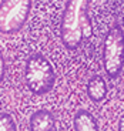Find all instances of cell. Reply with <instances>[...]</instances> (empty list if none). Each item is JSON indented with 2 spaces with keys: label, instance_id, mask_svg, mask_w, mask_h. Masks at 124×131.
<instances>
[{
  "label": "cell",
  "instance_id": "277c9868",
  "mask_svg": "<svg viewBox=\"0 0 124 131\" xmlns=\"http://www.w3.org/2000/svg\"><path fill=\"white\" fill-rule=\"evenodd\" d=\"M32 10L30 0H4L0 3V32L17 33L26 24Z\"/></svg>",
  "mask_w": 124,
  "mask_h": 131
},
{
  "label": "cell",
  "instance_id": "3957f363",
  "mask_svg": "<svg viewBox=\"0 0 124 131\" xmlns=\"http://www.w3.org/2000/svg\"><path fill=\"white\" fill-rule=\"evenodd\" d=\"M103 66L110 78H117L124 67V32L120 24H113L103 43Z\"/></svg>",
  "mask_w": 124,
  "mask_h": 131
},
{
  "label": "cell",
  "instance_id": "ba28073f",
  "mask_svg": "<svg viewBox=\"0 0 124 131\" xmlns=\"http://www.w3.org/2000/svg\"><path fill=\"white\" fill-rule=\"evenodd\" d=\"M0 131H17L13 117L7 113H0Z\"/></svg>",
  "mask_w": 124,
  "mask_h": 131
},
{
  "label": "cell",
  "instance_id": "6da1fadb",
  "mask_svg": "<svg viewBox=\"0 0 124 131\" xmlns=\"http://www.w3.org/2000/svg\"><path fill=\"white\" fill-rule=\"evenodd\" d=\"M87 0H67L60 23V37L68 50L81 46L84 39L93 34V24L89 16Z\"/></svg>",
  "mask_w": 124,
  "mask_h": 131
},
{
  "label": "cell",
  "instance_id": "52a82bcc",
  "mask_svg": "<svg viewBox=\"0 0 124 131\" xmlns=\"http://www.w3.org/2000/svg\"><path fill=\"white\" fill-rule=\"evenodd\" d=\"M74 131H100L96 117L87 110H79L73 118Z\"/></svg>",
  "mask_w": 124,
  "mask_h": 131
},
{
  "label": "cell",
  "instance_id": "5b68a950",
  "mask_svg": "<svg viewBox=\"0 0 124 131\" xmlns=\"http://www.w3.org/2000/svg\"><path fill=\"white\" fill-rule=\"evenodd\" d=\"M54 123V115L49 110H37L30 117V131H51Z\"/></svg>",
  "mask_w": 124,
  "mask_h": 131
},
{
  "label": "cell",
  "instance_id": "30bf717a",
  "mask_svg": "<svg viewBox=\"0 0 124 131\" xmlns=\"http://www.w3.org/2000/svg\"><path fill=\"white\" fill-rule=\"evenodd\" d=\"M118 131H124V114L118 120Z\"/></svg>",
  "mask_w": 124,
  "mask_h": 131
},
{
  "label": "cell",
  "instance_id": "9c48e42d",
  "mask_svg": "<svg viewBox=\"0 0 124 131\" xmlns=\"http://www.w3.org/2000/svg\"><path fill=\"white\" fill-rule=\"evenodd\" d=\"M4 77V60H3V56H1V51H0V83Z\"/></svg>",
  "mask_w": 124,
  "mask_h": 131
},
{
  "label": "cell",
  "instance_id": "7a4b0ae2",
  "mask_svg": "<svg viewBox=\"0 0 124 131\" xmlns=\"http://www.w3.org/2000/svg\"><path fill=\"white\" fill-rule=\"evenodd\" d=\"M24 81L27 88L36 96H43L54 87L56 73L47 57L40 53H34L27 58L24 66Z\"/></svg>",
  "mask_w": 124,
  "mask_h": 131
},
{
  "label": "cell",
  "instance_id": "8992f818",
  "mask_svg": "<svg viewBox=\"0 0 124 131\" xmlns=\"http://www.w3.org/2000/svg\"><path fill=\"white\" fill-rule=\"evenodd\" d=\"M87 96L91 101L100 103L107 97V83L101 76H93L87 81Z\"/></svg>",
  "mask_w": 124,
  "mask_h": 131
}]
</instances>
